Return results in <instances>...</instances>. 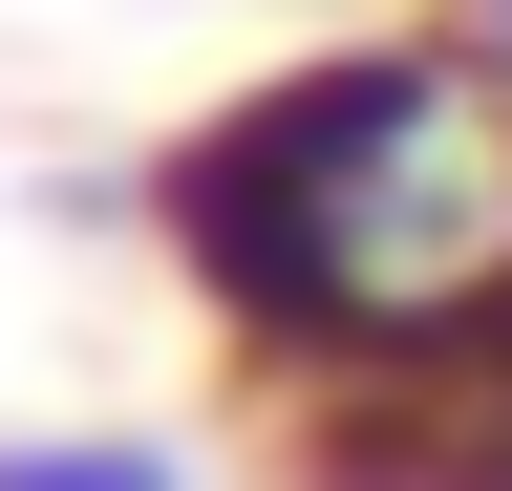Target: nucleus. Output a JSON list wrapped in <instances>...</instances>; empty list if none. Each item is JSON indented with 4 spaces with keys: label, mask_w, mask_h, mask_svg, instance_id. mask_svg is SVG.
Instances as JSON below:
<instances>
[{
    "label": "nucleus",
    "mask_w": 512,
    "mask_h": 491,
    "mask_svg": "<svg viewBox=\"0 0 512 491\" xmlns=\"http://www.w3.org/2000/svg\"><path fill=\"white\" fill-rule=\"evenodd\" d=\"M150 257L235 342L256 427L512 363V65L470 22H363L150 150Z\"/></svg>",
    "instance_id": "1"
},
{
    "label": "nucleus",
    "mask_w": 512,
    "mask_h": 491,
    "mask_svg": "<svg viewBox=\"0 0 512 491\" xmlns=\"http://www.w3.org/2000/svg\"><path fill=\"white\" fill-rule=\"evenodd\" d=\"M278 470L299 491H512V363L491 385H406V406H299Z\"/></svg>",
    "instance_id": "2"
},
{
    "label": "nucleus",
    "mask_w": 512,
    "mask_h": 491,
    "mask_svg": "<svg viewBox=\"0 0 512 491\" xmlns=\"http://www.w3.org/2000/svg\"><path fill=\"white\" fill-rule=\"evenodd\" d=\"M0 491H192L171 427H0Z\"/></svg>",
    "instance_id": "3"
},
{
    "label": "nucleus",
    "mask_w": 512,
    "mask_h": 491,
    "mask_svg": "<svg viewBox=\"0 0 512 491\" xmlns=\"http://www.w3.org/2000/svg\"><path fill=\"white\" fill-rule=\"evenodd\" d=\"M448 22H470V43H491V65H512V0H448Z\"/></svg>",
    "instance_id": "4"
}]
</instances>
